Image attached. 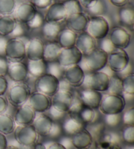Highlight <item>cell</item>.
I'll use <instances>...</instances> for the list:
<instances>
[{"label": "cell", "mask_w": 134, "mask_h": 149, "mask_svg": "<svg viewBox=\"0 0 134 149\" xmlns=\"http://www.w3.org/2000/svg\"><path fill=\"white\" fill-rule=\"evenodd\" d=\"M108 54L100 48H96L92 51L83 55L82 59L79 63L82 70L88 73L101 71L107 65Z\"/></svg>", "instance_id": "cell-1"}, {"label": "cell", "mask_w": 134, "mask_h": 149, "mask_svg": "<svg viewBox=\"0 0 134 149\" xmlns=\"http://www.w3.org/2000/svg\"><path fill=\"white\" fill-rule=\"evenodd\" d=\"M126 100L122 95L107 94L102 96L99 109L105 115L121 114L124 110Z\"/></svg>", "instance_id": "cell-2"}, {"label": "cell", "mask_w": 134, "mask_h": 149, "mask_svg": "<svg viewBox=\"0 0 134 149\" xmlns=\"http://www.w3.org/2000/svg\"><path fill=\"white\" fill-rule=\"evenodd\" d=\"M110 77L104 71H96L85 74L82 85L85 88H89L98 92H107L109 84Z\"/></svg>", "instance_id": "cell-3"}, {"label": "cell", "mask_w": 134, "mask_h": 149, "mask_svg": "<svg viewBox=\"0 0 134 149\" xmlns=\"http://www.w3.org/2000/svg\"><path fill=\"white\" fill-rule=\"evenodd\" d=\"M14 135L17 143L26 147H31L36 145L39 138V135L32 124L16 127Z\"/></svg>", "instance_id": "cell-4"}, {"label": "cell", "mask_w": 134, "mask_h": 149, "mask_svg": "<svg viewBox=\"0 0 134 149\" xmlns=\"http://www.w3.org/2000/svg\"><path fill=\"white\" fill-rule=\"evenodd\" d=\"M5 56L10 62H18L26 58V45L18 38L8 40Z\"/></svg>", "instance_id": "cell-5"}, {"label": "cell", "mask_w": 134, "mask_h": 149, "mask_svg": "<svg viewBox=\"0 0 134 149\" xmlns=\"http://www.w3.org/2000/svg\"><path fill=\"white\" fill-rule=\"evenodd\" d=\"M109 31V24L105 18L98 16L92 17L88 21L87 32L94 39H102L107 37Z\"/></svg>", "instance_id": "cell-6"}, {"label": "cell", "mask_w": 134, "mask_h": 149, "mask_svg": "<svg viewBox=\"0 0 134 149\" xmlns=\"http://www.w3.org/2000/svg\"><path fill=\"white\" fill-rule=\"evenodd\" d=\"M36 88L37 92L49 97L53 96L58 91L59 79L52 74L45 73L37 79Z\"/></svg>", "instance_id": "cell-7"}, {"label": "cell", "mask_w": 134, "mask_h": 149, "mask_svg": "<svg viewBox=\"0 0 134 149\" xmlns=\"http://www.w3.org/2000/svg\"><path fill=\"white\" fill-rule=\"evenodd\" d=\"M30 90L25 84H17L10 87L8 94L9 103L15 107H20L28 102Z\"/></svg>", "instance_id": "cell-8"}, {"label": "cell", "mask_w": 134, "mask_h": 149, "mask_svg": "<svg viewBox=\"0 0 134 149\" xmlns=\"http://www.w3.org/2000/svg\"><path fill=\"white\" fill-rule=\"evenodd\" d=\"M130 63V57L124 49H115L108 54L107 64L111 71L119 73Z\"/></svg>", "instance_id": "cell-9"}, {"label": "cell", "mask_w": 134, "mask_h": 149, "mask_svg": "<svg viewBox=\"0 0 134 149\" xmlns=\"http://www.w3.org/2000/svg\"><path fill=\"white\" fill-rule=\"evenodd\" d=\"M83 55L75 47H72L67 49H62L59 54L57 62L62 66L67 68L80 62Z\"/></svg>", "instance_id": "cell-10"}, {"label": "cell", "mask_w": 134, "mask_h": 149, "mask_svg": "<svg viewBox=\"0 0 134 149\" xmlns=\"http://www.w3.org/2000/svg\"><path fill=\"white\" fill-rule=\"evenodd\" d=\"M29 105L36 113H45L51 107V100L47 95L39 92L32 93L28 99Z\"/></svg>", "instance_id": "cell-11"}, {"label": "cell", "mask_w": 134, "mask_h": 149, "mask_svg": "<svg viewBox=\"0 0 134 149\" xmlns=\"http://www.w3.org/2000/svg\"><path fill=\"white\" fill-rule=\"evenodd\" d=\"M109 38L116 49H124L127 48L130 43L131 36L123 28L115 27L112 29Z\"/></svg>", "instance_id": "cell-12"}, {"label": "cell", "mask_w": 134, "mask_h": 149, "mask_svg": "<svg viewBox=\"0 0 134 149\" xmlns=\"http://www.w3.org/2000/svg\"><path fill=\"white\" fill-rule=\"evenodd\" d=\"M63 132L66 136L72 137L84 129V124L77 114H71L61 124Z\"/></svg>", "instance_id": "cell-13"}, {"label": "cell", "mask_w": 134, "mask_h": 149, "mask_svg": "<svg viewBox=\"0 0 134 149\" xmlns=\"http://www.w3.org/2000/svg\"><path fill=\"white\" fill-rule=\"evenodd\" d=\"M52 97L51 100L52 107L59 111L68 113L73 100V93L58 90Z\"/></svg>", "instance_id": "cell-14"}, {"label": "cell", "mask_w": 134, "mask_h": 149, "mask_svg": "<svg viewBox=\"0 0 134 149\" xmlns=\"http://www.w3.org/2000/svg\"><path fill=\"white\" fill-rule=\"evenodd\" d=\"M102 96L103 95L100 92L84 88L80 91L79 97L85 107L97 109L100 107Z\"/></svg>", "instance_id": "cell-15"}, {"label": "cell", "mask_w": 134, "mask_h": 149, "mask_svg": "<svg viewBox=\"0 0 134 149\" xmlns=\"http://www.w3.org/2000/svg\"><path fill=\"white\" fill-rule=\"evenodd\" d=\"M36 118V113L29 105H23L16 111L14 120L16 124L19 126H26L33 124Z\"/></svg>", "instance_id": "cell-16"}, {"label": "cell", "mask_w": 134, "mask_h": 149, "mask_svg": "<svg viewBox=\"0 0 134 149\" xmlns=\"http://www.w3.org/2000/svg\"><path fill=\"white\" fill-rule=\"evenodd\" d=\"M84 77L85 73L79 64L66 68L64 74V78L73 87L82 86Z\"/></svg>", "instance_id": "cell-17"}, {"label": "cell", "mask_w": 134, "mask_h": 149, "mask_svg": "<svg viewBox=\"0 0 134 149\" xmlns=\"http://www.w3.org/2000/svg\"><path fill=\"white\" fill-rule=\"evenodd\" d=\"M44 44L38 38L29 39L26 45V56L29 60L43 59Z\"/></svg>", "instance_id": "cell-18"}, {"label": "cell", "mask_w": 134, "mask_h": 149, "mask_svg": "<svg viewBox=\"0 0 134 149\" xmlns=\"http://www.w3.org/2000/svg\"><path fill=\"white\" fill-rule=\"evenodd\" d=\"M89 18L83 13H77L66 18V23L69 30L74 32H83L87 30Z\"/></svg>", "instance_id": "cell-19"}, {"label": "cell", "mask_w": 134, "mask_h": 149, "mask_svg": "<svg viewBox=\"0 0 134 149\" xmlns=\"http://www.w3.org/2000/svg\"><path fill=\"white\" fill-rule=\"evenodd\" d=\"M7 74L14 82H21L24 81L28 74L27 65L22 62H10L9 65Z\"/></svg>", "instance_id": "cell-20"}, {"label": "cell", "mask_w": 134, "mask_h": 149, "mask_svg": "<svg viewBox=\"0 0 134 149\" xmlns=\"http://www.w3.org/2000/svg\"><path fill=\"white\" fill-rule=\"evenodd\" d=\"M75 47L82 55H86L96 48V39H94L87 31H83L77 36Z\"/></svg>", "instance_id": "cell-21"}, {"label": "cell", "mask_w": 134, "mask_h": 149, "mask_svg": "<svg viewBox=\"0 0 134 149\" xmlns=\"http://www.w3.org/2000/svg\"><path fill=\"white\" fill-rule=\"evenodd\" d=\"M54 121L47 114H41L35 118L32 126L40 136L47 137L52 128Z\"/></svg>", "instance_id": "cell-22"}, {"label": "cell", "mask_w": 134, "mask_h": 149, "mask_svg": "<svg viewBox=\"0 0 134 149\" xmlns=\"http://www.w3.org/2000/svg\"><path fill=\"white\" fill-rule=\"evenodd\" d=\"M66 18L67 14L64 3H54L49 7L46 13L47 22H59Z\"/></svg>", "instance_id": "cell-23"}, {"label": "cell", "mask_w": 134, "mask_h": 149, "mask_svg": "<svg viewBox=\"0 0 134 149\" xmlns=\"http://www.w3.org/2000/svg\"><path fill=\"white\" fill-rule=\"evenodd\" d=\"M15 16L20 23L27 24L34 17L37 13L36 8L31 3H23L15 9Z\"/></svg>", "instance_id": "cell-24"}, {"label": "cell", "mask_w": 134, "mask_h": 149, "mask_svg": "<svg viewBox=\"0 0 134 149\" xmlns=\"http://www.w3.org/2000/svg\"><path fill=\"white\" fill-rule=\"evenodd\" d=\"M72 145L77 149H85L92 143L93 137L87 129H83L73 136L71 137Z\"/></svg>", "instance_id": "cell-25"}, {"label": "cell", "mask_w": 134, "mask_h": 149, "mask_svg": "<svg viewBox=\"0 0 134 149\" xmlns=\"http://www.w3.org/2000/svg\"><path fill=\"white\" fill-rule=\"evenodd\" d=\"M27 68L28 74L36 78H38L43 74L47 73V62L44 59L34 61L29 60Z\"/></svg>", "instance_id": "cell-26"}, {"label": "cell", "mask_w": 134, "mask_h": 149, "mask_svg": "<svg viewBox=\"0 0 134 149\" xmlns=\"http://www.w3.org/2000/svg\"><path fill=\"white\" fill-rule=\"evenodd\" d=\"M77 35L69 29L61 31L58 36V44L61 49H67L75 46Z\"/></svg>", "instance_id": "cell-27"}, {"label": "cell", "mask_w": 134, "mask_h": 149, "mask_svg": "<svg viewBox=\"0 0 134 149\" xmlns=\"http://www.w3.org/2000/svg\"><path fill=\"white\" fill-rule=\"evenodd\" d=\"M61 49H62L58 42L54 41L49 42L44 46L43 59L47 62H56L58 60Z\"/></svg>", "instance_id": "cell-28"}, {"label": "cell", "mask_w": 134, "mask_h": 149, "mask_svg": "<svg viewBox=\"0 0 134 149\" xmlns=\"http://www.w3.org/2000/svg\"><path fill=\"white\" fill-rule=\"evenodd\" d=\"M119 17L120 22L127 27L133 28L134 25V9L132 5H125L121 7Z\"/></svg>", "instance_id": "cell-29"}, {"label": "cell", "mask_w": 134, "mask_h": 149, "mask_svg": "<svg viewBox=\"0 0 134 149\" xmlns=\"http://www.w3.org/2000/svg\"><path fill=\"white\" fill-rule=\"evenodd\" d=\"M61 31V27L59 22H46L43 25V35L49 41H53L57 38Z\"/></svg>", "instance_id": "cell-30"}, {"label": "cell", "mask_w": 134, "mask_h": 149, "mask_svg": "<svg viewBox=\"0 0 134 149\" xmlns=\"http://www.w3.org/2000/svg\"><path fill=\"white\" fill-rule=\"evenodd\" d=\"M16 127V122L11 116L6 113L0 114V133L5 135H10Z\"/></svg>", "instance_id": "cell-31"}, {"label": "cell", "mask_w": 134, "mask_h": 149, "mask_svg": "<svg viewBox=\"0 0 134 149\" xmlns=\"http://www.w3.org/2000/svg\"><path fill=\"white\" fill-rule=\"evenodd\" d=\"M17 23L15 18L9 15H3L0 17V36L10 35L14 30Z\"/></svg>", "instance_id": "cell-32"}, {"label": "cell", "mask_w": 134, "mask_h": 149, "mask_svg": "<svg viewBox=\"0 0 134 149\" xmlns=\"http://www.w3.org/2000/svg\"><path fill=\"white\" fill-rule=\"evenodd\" d=\"M107 92L109 94L122 95L123 94L122 79L118 75L110 76L109 84Z\"/></svg>", "instance_id": "cell-33"}, {"label": "cell", "mask_w": 134, "mask_h": 149, "mask_svg": "<svg viewBox=\"0 0 134 149\" xmlns=\"http://www.w3.org/2000/svg\"><path fill=\"white\" fill-rule=\"evenodd\" d=\"M66 68L61 66L57 61L56 62H47V73L54 76L58 79L60 80L63 78Z\"/></svg>", "instance_id": "cell-34"}, {"label": "cell", "mask_w": 134, "mask_h": 149, "mask_svg": "<svg viewBox=\"0 0 134 149\" xmlns=\"http://www.w3.org/2000/svg\"><path fill=\"white\" fill-rule=\"evenodd\" d=\"M123 94L127 96L133 97L134 95V74L131 73L122 78Z\"/></svg>", "instance_id": "cell-35"}, {"label": "cell", "mask_w": 134, "mask_h": 149, "mask_svg": "<svg viewBox=\"0 0 134 149\" xmlns=\"http://www.w3.org/2000/svg\"><path fill=\"white\" fill-rule=\"evenodd\" d=\"M79 116L84 124H90L96 122V109L84 107L80 112Z\"/></svg>", "instance_id": "cell-36"}, {"label": "cell", "mask_w": 134, "mask_h": 149, "mask_svg": "<svg viewBox=\"0 0 134 149\" xmlns=\"http://www.w3.org/2000/svg\"><path fill=\"white\" fill-rule=\"evenodd\" d=\"M88 13L92 17L104 15L107 10V5L103 0H98L92 7L87 9Z\"/></svg>", "instance_id": "cell-37"}, {"label": "cell", "mask_w": 134, "mask_h": 149, "mask_svg": "<svg viewBox=\"0 0 134 149\" xmlns=\"http://www.w3.org/2000/svg\"><path fill=\"white\" fill-rule=\"evenodd\" d=\"M65 7L67 17L77 13H82V8L79 0H69L68 1L64 3Z\"/></svg>", "instance_id": "cell-38"}, {"label": "cell", "mask_w": 134, "mask_h": 149, "mask_svg": "<svg viewBox=\"0 0 134 149\" xmlns=\"http://www.w3.org/2000/svg\"><path fill=\"white\" fill-rule=\"evenodd\" d=\"M16 9L15 0H0V14L9 15Z\"/></svg>", "instance_id": "cell-39"}, {"label": "cell", "mask_w": 134, "mask_h": 149, "mask_svg": "<svg viewBox=\"0 0 134 149\" xmlns=\"http://www.w3.org/2000/svg\"><path fill=\"white\" fill-rule=\"evenodd\" d=\"M122 139L128 145H133L134 143V126H127L122 132Z\"/></svg>", "instance_id": "cell-40"}, {"label": "cell", "mask_w": 134, "mask_h": 149, "mask_svg": "<svg viewBox=\"0 0 134 149\" xmlns=\"http://www.w3.org/2000/svg\"><path fill=\"white\" fill-rule=\"evenodd\" d=\"M105 122L107 126L110 127H116L119 126L122 122V115L121 114H109L105 115Z\"/></svg>", "instance_id": "cell-41"}, {"label": "cell", "mask_w": 134, "mask_h": 149, "mask_svg": "<svg viewBox=\"0 0 134 149\" xmlns=\"http://www.w3.org/2000/svg\"><path fill=\"white\" fill-rule=\"evenodd\" d=\"M84 107L85 106L82 103L79 97L74 96L73 102H72L71 107L69 108L68 113H70L71 114H77V115H79L80 112Z\"/></svg>", "instance_id": "cell-42"}, {"label": "cell", "mask_w": 134, "mask_h": 149, "mask_svg": "<svg viewBox=\"0 0 134 149\" xmlns=\"http://www.w3.org/2000/svg\"><path fill=\"white\" fill-rule=\"evenodd\" d=\"M63 133L64 132L61 124L57 122H54L52 128L50 130V132L47 137L51 139H60Z\"/></svg>", "instance_id": "cell-43"}, {"label": "cell", "mask_w": 134, "mask_h": 149, "mask_svg": "<svg viewBox=\"0 0 134 149\" xmlns=\"http://www.w3.org/2000/svg\"><path fill=\"white\" fill-rule=\"evenodd\" d=\"M122 122L126 126H133L134 124V107H132L126 111L122 116Z\"/></svg>", "instance_id": "cell-44"}, {"label": "cell", "mask_w": 134, "mask_h": 149, "mask_svg": "<svg viewBox=\"0 0 134 149\" xmlns=\"http://www.w3.org/2000/svg\"><path fill=\"white\" fill-rule=\"evenodd\" d=\"M44 24V17L41 13H36L34 17L29 21L28 23H27V25L28 27L32 29L39 28L43 25Z\"/></svg>", "instance_id": "cell-45"}, {"label": "cell", "mask_w": 134, "mask_h": 149, "mask_svg": "<svg viewBox=\"0 0 134 149\" xmlns=\"http://www.w3.org/2000/svg\"><path fill=\"white\" fill-rule=\"evenodd\" d=\"M47 111L49 112L48 116H49L50 118H51L54 122H58L59 120H62L64 118H65L67 114V113H65V112L56 109V108L52 107V105Z\"/></svg>", "instance_id": "cell-46"}, {"label": "cell", "mask_w": 134, "mask_h": 149, "mask_svg": "<svg viewBox=\"0 0 134 149\" xmlns=\"http://www.w3.org/2000/svg\"><path fill=\"white\" fill-rule=\"evenodd\" d=\"M100 49H102L103 51H105L107 54H109L113 51L116 48H115L114 45L112 44V42L109 38L105 37V38L102 39V41L101 42Z\"/></svg>", "instance_id": "cell-47"}, {"label": "cell", "mask_w": 134, "mask_h": 149, "mask_svg": "<svg viewBox=\"0 0 134 149\" xmlns=\"http://www.w3.org/2000/svg\"><path fill=\"white\" fill-rule=\"evenodd\" d=\"M9 62L5 56H0V76H6L9 70Z\"/></svg>", "instance_id": "cell-48"}, {"label": "cell", "mask_w": 134, "mask_h": 149, "mask_svg": "<svg viewBox=\"0 0 134 149\" xmlns=\"http://www.w3.org/2000/svg\"><path fill=\"white\" fill-rule=\"evenodd\" d=\"M25 33V28L24 27L22 23H17L15 28L13 30V32L11 33V35L13 38H19L24 36Z\"/></svg>", "instance_id": "cell-49"}, {"label": "cell", "mask_w": 134, "mask_h": 149, "mask_svg": "<svg viewBox=\"0 0 134 149\" xmlns=\"http://www.w3.org/2000/svg\"><path fill=\"white\" fill-rule=\"evenodd\" d=\"M31 3L39 9H46L52 4V0H30Z\"/></svg>", "instance_id": "cell-50"}, {"label": "cell", "mask_w": 134, "mask_h": 149, "mask_svg": "<svg viewBox=\"0 0 134 149\" xmlns=\"http://www.w3.org/2000/svg\"><path fill=\"white\" fill-rule=\"evenodd\" d=\"M59 91H64V92H71L73 90V86L66 81V80L62 78L59 80Z\"/></svg>", "instance_id": "cell-51"}, {"label": "cell", "mask_w": 134, "mask_h": 149, "mask_svg": "<svg viewBox=\"0 0 134 149\" xmlns=\"http://www.w3.org/2000/svg\"><path fill=\"white\" fill-rule=\"evenodd\" d=\"M8 39L5 36H0V56H5V48L8 42Z\"/></svg>", "instance_id": "cell-52"}, {"label": "cell", "mask_w": 134, "mask_h": 149, "mask_svg": "<svg viewBox=\"0 0 134 149\" xmlns=\"http://www.w3.org/2000/svg\"><path fill=\"white\" fill-rule=\"evenodd\" d=\"M8 88V82L5 77L0 76V95H3Z\"/></svg>", "instance_id": "cell-53"}, {"label": "cell", "mask_w": 134, "mask_h": 149, "mask_svg": "<svg viewBox=\"0 0 134 149\" xmlns=\"http://www.w3.org/2000/svg\"><path fill=\"white\" fill-rule=\"evenodd\" d=\"M7 100L3 95H0V114L5 113L8 108Z\"/></svg>", "instance_id": "cell-54"}, {"label": "cell", "mask_w": 134, "mask_h": 149, "mask_svg": "<svg viewBox=\"0 0 134 149\" xmlns=\"http://www.w3.org/2000/svg\"><path fill=\"white\" fill-rule=\"evenodd\" d=\"M98 0H79L81 6L85 7L86 9H88L97 1Z\"/></svg>", "instance_id": "cell-55"}, {"label": "cell", "mask_w": 134, "mask_h": 149, "mask_svg": "<svg viewBox=\"0 0 134 149\" xmlns=\"http://www.w3.org/2000/svg\"><path fill=\"white\" fill-rule=\"evenodd\" d=\"M8 147V141L6 135L0 133V149H6Z\"/></svg>", "instance_id": "cell-56"}, {"label": "cell", "mask_w": 134, "mask_h": 149, "mask_svg": "<svg viewBox=\"0 0 134 149\" xmlns=\"http://www.w3.org/2000/svg\"><path fill=\"white\" fill-rule=\"evenodd\" d=\"M131 73H132V68L131 65L128 64V66L124 70H122V71H120V72L119 73V74H120V76H119L120 78H124L126 76L128 75V74H130Z\"/></svg>", "instance_id": "cell-57"}, {"label": "cell", "mask_w": 134, "mask_h": 149, "mask_svg": "<svg viewBox=\"0 0 134 149\" xmlns=\"http://www.w3.org/2000/svg\"><path fill=\"white\" fill-rule=\"evenodd\" d=\"M112 5H114L116 7H121L124 5H126L128 1V0H109Z\"/></svg>", "instance_id": "cell-58"}, {"label": "cell", "mask_w": 134, "mask_h": 149, "mask_svg": "<svg viewBox=\"0 0 134 149\" xmlns=\"http://www.w3.org/2000/svg\"><path fill=\"white\" fill-rule=\"evenodd\" d=\"M47 149H67V148L60 143L55 142L50 145Z\"/></svg>", "instance_id": "cell-59"}, {"label": "cell", "mask_w": 134, "mask_h": 149, "mask_svg": "<svg viewBox=\"0 0 134 149\" xmlns=\"http://www.w3.org/2000/svg\"><path fill=\"white\" fill-rule=\"evenodd\" d=\"M123 149H134V146L133 145H125L124 147L123 148Z\"/></svg>", "instance_id": "cell-60"}, {"label": "cell", "mask_w": 134, "mask_h": 149, "mask_svg": "<svg viewBox=\"0 0 134 149\" xmlns=\"http://www.w3.org/2000/svg\"><path fill=\"white\" fill-rule=\"evenodd\" d=\"M6 149H18V148L15 147H13V146H10V147H7Z\"/></svg>", "instance_id": "cell-61"}, {"label": "cell", "mask_w": 134, "mask_h": 149, "mask_svg": "<svg viewBox=\"0 0 134 149\" xmlns=\"http://www.w3.org/2000/svg\"><path fill=\"white\" fill-rule=\"evenodd\" d=\"M60 1L61 3H64V2L68 1H69V0H60Z\"/></svg>", "instance_id": "cell-62"}, {"label": "cell", "mask_w": 134, "mask_h": 149, "mask_svg": "<svg viewBox=\"0 0 134 149\" xmlns=\"http://www.w3.org/2000/svg\"><path fill=\"white\" fill-rule=\"evenodd\" d=\"M24 1H28V0H24Z\"/></svg>", "instance_id": "cell-63"}]
</instances>
